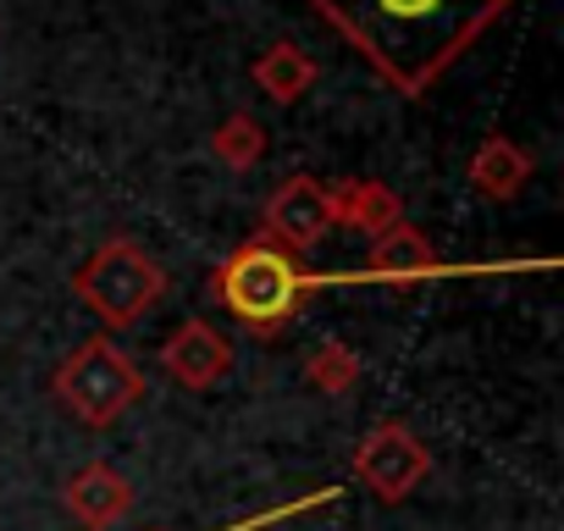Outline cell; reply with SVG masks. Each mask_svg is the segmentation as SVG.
I'll list each match as a JSON object with an SVG mask.
<instances>
[{
  "mask_svg": "<svg viewBox=\"0 0 564 531\" xmlns=\"http://www.w3.org/2000/svg\"><path fill=\"white\" fill-rule=\"evenodd\" d=\"M265 122L254 111H227L216 128H210V155L227 166V172H249L265 161Z\"/></svg>",
  "mask_w": 564,
  "mask_h": 531,
  "instance_id": "13",
  "label": "cell"
},
{
  "mask_svg": "<svg viewBox=\"0 0 564 531\" xmlns=\"http://www.w3.org/2000/svg\"><path fill=\"white\" fill-rule=\"evenodd\" d=\"M344 487H316V492H305L300 503H276V509H265V514H254V520H238V525H221V531H265V525H282V520H294V514H305V509H322V503H333Z\"/></svg>",
  "mask_w": 564,
  "mask_h": 531,
  "instance_id": "15",
  "label": "cell"
},
{
  "mask_svg": "<svg viewBox=\"0 0 564 531\" xmlns=\"http://www.w3.org/2000/svg\"><path fill=\"white\" fill-rule=\"evenodd\" d=\"M531 155L509 139V133H487L481 144H476V155H470V166H465V177H470V188L481 194V199H492V205H509V199H520L525 194V183H531Z\"/></svg>",
  "mask_w": 564,
  "mask_h": 531,
  "instance_id": "11",
  "label": "cell"
},
{
  "mask_svg": "<svg viewBox=\"0 0 564 531\" xmlns=\"http://www.w3.org/2000/svg\"><path fill=\"white\" fill-rule=\"evenodd\" d=\"M432 476V448L404 421H377L355 448V481L371 487L382 503H404Z\"/></svg>",
  "mask_w": 564,
  "mask_h": 531,
  "instance_id": "5",
  "label": "cell"
},
{
  "mask_svg": "<svg viewBox=\"0 0 564 531\" xmlns=\"http://www.w3.org/2000/svg\"><path fill=\"white\" fill-rule=\"evenodd\" d=\"M73 294L95 311L106 333H128L166 300V266L139 238H106L73 272Z\"/></svg>",
  "mask_w": 564,
  "mask_h": 531,
  "instance_id": "3",
  "label": "cell"
},
{
  "mask_svg": "<svg viewBox=\"0 0 564 531\" xmlns=\"http://www.w3.org/2000/svg\"><path fill=\"white\" fill-rule=\"evenodd\" d=\"M51 399L78 421V426H111L122 421L139 399H144V371L139 360L111 338V333H95L84 338L56 371H51Z\"/></svg>",
  "mask_w": 564,
  "mask_h": 531,
  "instance_id": "4",
  "label": "cell"
},
{
  "mask_svg": "<svg viewBox=\"0 0 564 531\" xmlns=\"http://www.w3.org/2000/svg\"><path fill=\"white\" fill-rule=\"evenodd\" d=\"M333 221H344L366 238H382L404 221V199H399V188H388L377 177H349L344 188H333Z\"/></svg>",
  "mask_w": 564,
  "mask_h": 531,
  "instance_id": "12",
  "label": "cell"
},
{
  "mask_svg": "<svg viewBox=\"0 0 564 531\" xmlns=\"http://www.w3.org/2000/svg\"><path fill=\"white\" fill-rule=\"evenodd\" d=\"M333 188L322 177H282L265 205H260V238L276 243V249H289V254H305L316 249L327 232H333Z\"/></svg>",
  "mask_w": 564,
  "mask_h": 531,
  "instance_id": "6",
  "label": "cell"
},
{
  "mask_svg": "<svg viewBox=\"0 0 564 531\" xmlns=\"http://www.w3.org/2000/svg\"><path fill=\"white\" fill-rule=\"evenodd\" d=\"M360 272H366V283L410 289V283H437V278H481V272H503V266H448L421 227L399 221L393 232L371 238V254Z\"/></svg>",
  "mask_w": 564,
  "mask_h": 531,
  "instance_id": "7",
  "label": "cell"
},
{
  "mask_svg": "<svg viewBox=\"0 0 564 531\" xmlns=\"http://www.w3.org/2000/svg\"><path fill=\"white\" fill-rule=\"evenodd\" d=\"M62 503H67V514H73L78 525H89V531H111V525L133 509V487H128V476H122L117 465L95 459V465H84V470L67 476Z\"/></svg>",
  "mask_w": 564,
  "mask_h": 531,
  "instance_id": "9",
  "label": "cell"
},
{
  "mask_svg": "<svg viewBox=\"0 0 564 531\" xmlns=\"http://www.w3.org/2000/svg\"><path fill=\"white\" fill-rule=\"evenodd\" d=\"M404 100L426 95L514 0H305Z\"/></svg>",
  "mask_w": 564,
  "mask_h": 531,
  "instance_id": "1",
  "label": "cell"
},
{
  "mask_svg": "<svg viewBox=\"0 0 564 531\" xmlns=\"http://www.w3.org/2000/svg\"><path fill=\"white\" fill-rule=\"evenodd\" d=\"M232 366H238L232 338H227L216 322H205V316H188V322L161 344V371H166L177 388H194V393L216 388Z\"/></svg>",
  "mask_w": 564,
  "mask_h": 531,
  "instance_id": "8",
  "label": "cell"
},
{
  "mask_svg": "<svg viewBox=\"0 0 564 531\" xmlns=\"http://www.w3.org/2000/svg\"><path fill=\"white\" fill-rule=\"evenodd\" d=\"M316 78H322V62H316L311 51H300L294 40H276V45H265V51L249 62V84H254L271 106H300V100L316 89Z\"/></svg>",
  "mask_w": 564,
  "mask_h": 531,
  "instance_id": "10",
  "label": "cell"
},
{
  "mask_svg": "<svg viewBox=\"0 0 564 531\" xmlns=\"http://www.w3.org/2000/svg\"><path fill=\"white\" fill-rule=\"evenodd\" d=\"M349 283H366V272H311V266H300V254L276 249L265 238L227 249V260L210 278L221 311L254 338H276L305 311L316 289H349Z\"/></svg>",
  "mask_w": 564,
  "mask_h": 531,
  "instance_id": "2",
  "label": "cell"
},
{
  "mask_svg": "<svg viewBox=\"0 0 564 531\" xmlns=\"http://www.w3.org/2000/svg\"><path fill=\"white\" fill-rule=\"evenodd\" d=\"M360 355L349 349V344H316L311 355H305V382L316 388V393H327V399H344L355 382H360Z\"/></svg>",
  "mask_w": 564,
  "mask_h": 531,
  "instance_id": "14",
  "label": "cell"
}]
</instances>
